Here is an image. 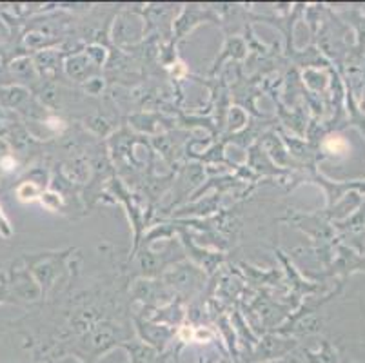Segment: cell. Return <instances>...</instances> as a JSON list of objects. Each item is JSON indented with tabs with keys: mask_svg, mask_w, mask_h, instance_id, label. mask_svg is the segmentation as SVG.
<instances>
[{
	"mask_svg": "<svg viewBox=\"0 0 365 363\" xmlns=\"http://www.w3.org/2000/svg\"><path fill=\"white\" fill-rule=\"evenodd\" d=\"M4 282L13 302H15V300H29V302H35V300L42 295L41 287L36 285V280L33 278V275L29 272L28 267L13 265V267L9 269L8 278H4Z\"/></svg>",
	"mask_w": 365,
	"mask_h": 363,
	"instance_id": "cell-1",
	"label": "cell"
},
{
	"mask_svg": "<svg viewBox=\"0 0 365 363\" xmlns=\"http://www.w3.org/2000/svg\"><path fill=\"white\" fill-rule=\"evenodd\" d=\"M38 193H41V185L33 180H24L16 185V198L21 202H31V200L38 198Z\"/></svg>",
	"mask_w": 365,
	"mask_h": 363,
	"instance_id": "cell-2",
	"label": "cell"
},
{
	"mask_svg": "<svg viewBox=\"0 0 365 363\" xmlns=\"http://www.w3.org/2000/svg\"><path fill=\"white\" fill-rule=\"evenodd\" d=\"M13 235L11 224H9L8 216H6L4 209H2V204H0V236H4V238H9Z\"/></svg>",
	"mask_w": 365,
	"mask_h": 363,
	"instance_id": "cell-3",
	"label": "cell"
},
{
	"mask_svg": "<svg viewBox=\"0 0 365 363\" xmlns=\"http://www.w3.org/2000/svg\"><path fill=\"white\" fill-rule=\"evenodd\" d=\"M0 278H2V275H0Z\"/></svg>",
	"mask_w": 365,
	"mask_h": 363,
	"instance_id": "cell-4",
	"label": "cell"
}]
</instances>
